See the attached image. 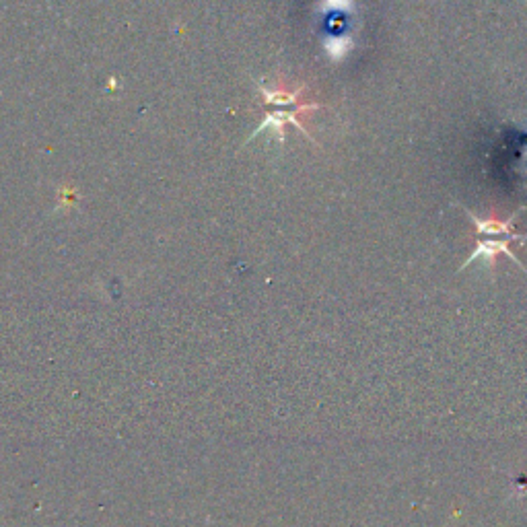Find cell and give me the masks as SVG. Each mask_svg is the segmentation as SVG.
<instances>
[{"mask_svg":"<svg viewBox=\"0 0 527 527\" xmlns=\"http://www.w3.org/2000/svg\"><path fill=\"white\" fill-rule=\"evenodd\" d=\"M260 91L264 97V122L256 128V132L250 136V140H254L256 136H260L266 130H272L278 136L280 143H283L287 126H297L301 130V134H305L309 140H313L309 130L301 122V116L322 110V103L305 99V85H299L295 91L268 89V87L260 85Z\"/></svg>","mask_w":527,"mask_h":527,"instance_id":"2","label":"cell"},{"mask_svg":"<svg viewBox=\"0 0 527 527\" xmlns=\"http://www.w3.org/2000/svg\"><path fill=\"white\" fill-rule=\"evenodd\" d=\"M462 210L468 215V219L474 223V233H476V241L478 243H476V250L468 256V260L460 266V270L468 268L470 264H474L478 260H484L490 266V270H495L497 258L499 256H507L511 262L521 266L523 272H527V266L509 248L513 241L521 243V241L527 239V235H521L515 229V221H517V217L523 213L525 208L515 210V213L509 219H505V221L497 219V217L480 219L476 213H472V210L466 208V206H462Z\"/></svg>","mask_w":527,"mask_h":527,"instance_id":"1","label":"cell"}]
</instances>
